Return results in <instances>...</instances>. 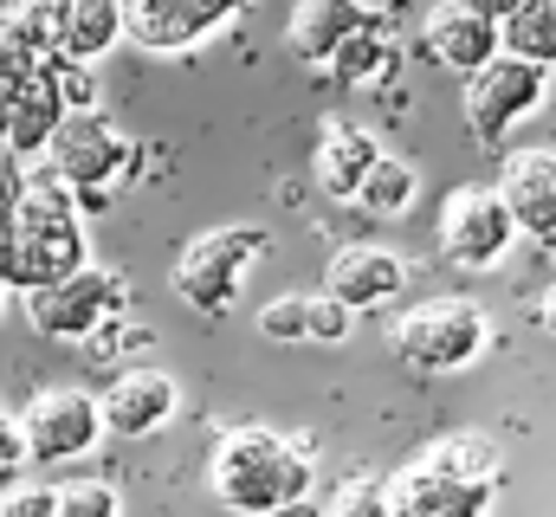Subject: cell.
<instances>
[{
    "label": "cell",
    "instance_id": "1",
    "mask_svg": "<svg viewBox=\"0 0 556 517\" xmlns=\"http://www.w3.org/2000/svg\"><path fill=\"white\" fill-rule=\"evenodd\" d=\"M91 258L85 240V214L72 201V188L59 175H39L20 188V201L7 207V265H0V285L7 291H39L65 272H78Z\"/></svg>",
    "mask_w": 556,
    "mask_h": 517
},
{
    "label": "cell",
    "instance_id": "2",
    "mask_svg": "<svg viewBox=\"0 0 556 517\" xmlns=\"http://www.w3.org/2000/svg\"><path fill=\"white\" fill-rule=\"evenodd\" d=\"M207 492L233 517H266L278 505L311 499V459L273 427H233L207 453Z\"/></svg>",
    "mask_w": 556,
    "mask_h": 517
},
{
    "label": "cell",
    "instance_id": "3",
    "mask_svg": "<svg viewBox=\"0 0 556 517\" xmlns=\"http://www.w3.org/2000/svg\"><path fill=\"white\" fill-rule=\"evenodd\" d=\"M389 350L415 376H459V369H472L492 350V317L472 298H427V304L395 317Z\"/></svg>",
    "mask_w": 556,
    "mask_h": 517
},
{
    "label": "cell",
    "instance_id": "4",
    "mask_svg": "<svg viewBox=\"0 0 556 517\" xmlns=\"http://www.w3.org/2000/svg\"><path fill=\"white\" fill-rule=\"evenodd\" d=\"M46 155H52V175L72 188L78 214H104L111 207V181L137 168V142L111 124L98 104L65 111L59 129H52V142H46Z\"/></svg>",
    "mask_w": 556,
    "mask_h": 517
},
{
    "label": "cell",
    "instance_id": "5",
    "mask_svg": "<svg viewBox=\"0 0 556 517\" xmlns=\"http://www.w3.org/2000/svg\"><path fill=\"white\" fill-rule=\"evenodd\" d=\"M117 311H130V278L124 272H111V265H78V272H65V278H52V285H39V291H26V324L46 337V343H85L104 317H117Z\"/></svg>",
    "mask_w": 556,
    "mask_h": 517
},
{
    "label": "cell",
    "instance_id": "6",
    "mask_svg": "<svg viewBox=\"0 0 556 517\" xmlns=\"http://www.w3.org/2000/svg\"><path fill=\"white\" fill-rule=\"evenodd\" d=\"M266 253H273V234H266V227H214V234L188 240V253L175 258V291H181V304L201 311V317H220V311L240 298L253 258H266Z\"/></svg>",
    "mask_w": 556,
    "mask_h": 517
},
{
    "label": "cell",
    "instance_id": "7",
    "mask_svg": "<svg viewBox=\"0 0 556 517\" xmlns=\"http://www.w3.org/2000/svg\"><path fill=\"white\" fill-rule=\"evenodd\" d=\"M544 91H551V72L531 65V59H511V52H492L479 72H466V129L479 142H505L511 124H525L531 111H544Z\"/></svg>",
    "mask_w": 556,
    "mask_h": 517
},
{
    "label": "cell",
    "instance_id": "8",
    "mask_svg": "<svg viewBox=\"0 0 556 517\" xmlns=\"http://www.w3.org/2000/svg\"><path fill=\"white\" fill-rule=\"evenodd\" d=\"M382 492H389V517H492L498 479H472V472L446 466L440 446H427Z\"/></svg>",
    "mask_w": 556,
    "mask_h": 517
},
{
    "label": "cell",
    "instance_id": "9",
    "mask_svg": "<svg viewBox=\"0 0 556 517\" xmlns=\"http://www.w3.org/2000/svg\"><path fill=\"white\" fill-rule=\"evenodd\" d=\"M98 440H104V414H98V394H85V388H39L20 407V446L39 466L85 459Z\"/></svg>",
    "mask_w": 556,
    "mask_h": 517
},
{
    "label": "cell",
    "instance_id": "10",
    "mask_svg": "<svg viewBox=\"0 0 556 517\" xmlns=\"http://www.w3.org/2000/svg\"><path fill=\"white\" fill-rule=\"evenodd\" d=\"M511 240H518V227H511L498 188L466 181V188L446 194V207H440V253L453 258V265H466V272H492V265H505Z\"/></svg>",
    "mask_w": 556,
    "mask_h": 517
},
{
    "label": "cell",
    "instance_id": "11",
    "mask_svg": "<svg viewBox=\"0 0 556 517\" xmlns=\"http://www.w3.org/2000/svg\"><path fill=\"white\" fill-rule=\"evenodd\" d=\"M117 13H124V33L137 39L142 52L175 59V52L207 46L240 13V0H117Z\"/></svg>",
    "mask_w": 556,
    "mask_h": 517
},
{
    "label": "cell",
    "instance_id": "12",
    "mask_svg": "<svg viewBox=\"0 0 556 517\" xmlns=\"http://www.w3.org/2000/svg\"><path fill=\"white\" fill-rule=\"evenodd\" d=\"M498 201H505L518 240L556 253V149H518V155H505Z\"/></svg>",
    "mask_w": 556,
    "mask_h": 517
},
{
    "label": "cell",
    "instance_id": "13",
    "mask_svg": "<svg viewBox=\"0 0 556 517\" xmlns=\"http://www.w3.org/2000/svg\"><path fill=\"white\" fill-rule=\"evenodd\" d=\"M420 52L446 72H479L492 52H498V20L479 13L472 0H440L427 20H420Z\"/></svg>",
    "mask_w": 556,
    "mask_h": 517
},
{
    "label": "cell",
    "instance_id": "14",
    "mask_svg": "<svg viewBox=\"0 0 556 517\" xmlns=\"http://www.w3.org/2000/svg\"><path fill=\"white\" fill-rule=\"evenodd\" d=\"M181 388L168 369H124L117 382L98 394V414H104V433H124V440H142L155 433L168 414H175Z\"/></svg>",
    "mask_w": 556,
    "mask_h": 517
},
{
    "label": "cell",
    "instance_id": "15",
    "mask_svg": "<svg viewBox=\"0 0 556 517\" xmlns=\"http://www.w3.org/2000/svg\"><path fill=\"white\" fill-rule=\"evenodd\" d=\"M408 285V265L389 247H343L324 265V298H337L343 311H376Z\"/></svg>",
    "mask_w": 556,
    "mask_h": 517
},
{
    "label": "cell",
    "instance_id": "16",
    "mask_svg": "<svg viewBox=\"0 0 556 517\" xmlns=\"http://www.w3.org/2000/svg\"><path fill=\"white\" fill-rule=\"evenodd\" d=\"M376 155H382V142H376L369 129L330 117V124H324V136H317L311 175H317V188H324L330 201H356V181L369 175V162H376Z\"/></svg>",
    "mask_w": 556,
    "mask_h": 517
},
{
    "label": "cell",
    "instance_id": "17",
    "mask_svg": "<svg viewBox=\"0 0 556 517\" xmlns=\"http://www.w3.org/2000/svg\"><path fill=\"white\" fill-rule=\"evenodd\" d=\"M376 20V7H363V0H298L291 7V20H285V39H291V52L304 59V65H324L356 26H369Z\"/></svg>",
    "mask_w": 556,
    "mask_h": 517
},
{
    "label": "cell",
    "instance_id": "18",
    "mask_svg": "<svg viewBox=\"0 0 556 517\" xmlns=\"http://www.w3.org/2000/svg\"><path fill=\"white\" fill-rule=\"evenodd\" d=\"M324 65H330V78H337V85L369 91V85H389V78H395V65H402V39H395V26L376 13V20H369V26H356V33H350Z\"/></svg>",
    "mask_w": 556,
    "mask_h": 517
},
{
    "label": "cell",
    "instance_id": "19",
    "mask_svg": "<svg viewBox=\"0 0 556 517\" xmlns=\"http://www.w3.org/2000/svg\"><path fill=\"white\" fill-rule=\"evenodd\" d=\"M59 13H65V0H7V13H0V65L33 72L46 52H59Z\"/></svg>",
    "mask_w": 556,
    "mask_h": 517
},
{
    "label": "cell",
    "instance_id": "20",
    "mask_svg": "<svg viewBox=\"0 0 556 517\" xmlns=\"http://www.w3.org/2000/svg\"><path fill=\"white\" fill-rule=\"evenodd\" d=\"M59 117H65V104L52 98L46 72L33 65V72L20 78V98H13V111H7V129H0V142H7L13 155H46V142H52Z\"/></svg>",
    "mask_w": 556,
    "mask_h": 517
},
{
    "label": "cell",
    "instance_id": "21",
    "mask_svg": "<svg viewBox=\"0 0 556 517\" xmlns=\"http://www.w3.org/2000/svg\"><path fill=\"white\" fill-rule=\"evenodd\" d=\"M124 39V13H117V0H65V13H59V52L65 59H104L111 46Z\"/></svg>",
    "mask_w": 556,
    "mask_h": 517
},
{
    "label": "cell",
    "instance_id": "22",
    "mask_svg": "<svg viewBox=\"0 0 556 517\" xmlns=\"http://www.w3.org/2000/svg\"><path fill=\"white\" fill-rule=\"evenodd\" d=\"M498 52L511 59H531V65H556V0H518L505 20H498Z\"/></svg>",
    "mask_w": 556,
    "mask_h": 517
},
{
    "label": "cell",
    "instance_id": "23",
    "mask_svg": "<svg viewBox=\"0 0 556 517\" xmlns=\"http://www.w3.org/2000/svg\"><path fill=\"white\" fill-rule=\"evenodd\" d=\"M415 194H420V175L402 155H389V149H382V155L369 162V175L356 181V207L376 214V220H402V214L415 207Z\"/></svg>",
    "mask_w": 556,
    "mask_h": 517
},
{
    "label": "cell",
    "instance_id": "24",
    "mask_svg": "<svg viewBox=\"0 0 556 517\" xmlns=\"http://www.w3.org/2000/svg\"><path fill=\"white\" fill-rule=\"evenodd\" d=\"M52 517H124V499L111 479H72L52 492Z\"/></svg>",
    "mask_w": 556,
    "mask_h": 517
},
{
    "label": "cell",
    "instance_id": "25",
    "mask_svg": "<svg viewBox=\"0 0 556 517\" xmlns=\"http://www.w3.org/2000/svg\"><path fill=\"white\" fill-rule=\"evenodd\" d=\"M39 72H46V85H52V98H59L65 111H85V104H98V78H91V65H85V59L46 52V59H39Z\"/></svg>",
    "mask_w": 556,
    "mask_h": 517
},
{
    "label": "cell",
    "instance_id": "26",
    "mask_svg": "<svg viewBox=\"0 0 556 517\" xmlns=\"http://www.w3.org/2000/svg\"><path fill=\"white\" fill-rule=\"evenodd\" d=\"M350 324H356V311H343L337 298H304V343H343L350 337Z\"/></svg>",
    "mask_w": 556,
    "mask_h": 517
},
{
    "label": "cell",
    "instance_id": "27",
    "mask_svg": "<svg viewBox=\"0 0 556 517\" xmlns=\"http://www.w3.org/2000/svg\"><path fill=\"white\" fill-rule=\"evenodd\" d=\"M324 517H389V492H382V479H343Z\"/></svg>",
    "mask_w": 556,
    "mask_h": 517
},
{
    "label": "cell",
    "instance_id": "28",
    "mask_svg": "<svg viewBox=\"0 0 556 517\" xmlns=\"http://www.w3.org/2000/svg\"><path fill=\"white\" fill-rule=\"evenodd\" d=\"M260 337H273V343H304V298L291 291V298H273L266 311H260Z\"/></svg>",
    "mask_w": 556,
    "mask_h": 517
},
{
    "label": "cell",
    "instance_id": "29",
    "mask_svg": "<svg viewBox=\"0 0 556 517\" xmlns=\"http://www.w3.org/2000/svg\"><path fill=\"white\" fill-rule=\"evenodd\" d=\"M0 517H52V492L46 486H13L0 499Z\"/></svg>",
    "mask_w": 556,
    "mask_h": 517
},
{
    "label": "cell",
    "instance_id": "30",
    "mask_svg": "<svg viewBox=\"0 0 556 517\" xmlns=\"http://www.w3.org/2000/svg\"><path fill=\"white\" fill-rule=\"evenodd\" d=\"M20 188H26V175H20V155H13V149L0 142V214H7L13 201H20Z\"/></svg>",
    "mask_w": 556,
    "mask_h": 517
},
{
    "label": "cell",
    "instance_id": "31",
    "mask_svg": "<svg viewBox=\"0 0 556 517\" xmlns=\"http://www.w3.org/2000/svg\"><path fill=\"white\" fill-rule=\"evenodd\" d=\"M20 459H26V446H20V414L0 407V472H13Z\"/></svg>",
    "mask_w": 556,
    "mask_h": 517
},
{
    "label": "cell",
    "instance_id": "32",
    "mask_svg": "<svg viewBox=\"0 0 556 517\" xmlns=\"http://www.w3.org/2000/svg\"><path fill=\"white\" fill-rule=\"evenodd\" d=\"M266 517H324V512H317V505H304V499H298V505H278V512H266Z\"/></svg>",
    "mask_w": 556,
    "mask_h": 517
},
{
    "label": "cell",
    "instance_id": "33",
    "mask_svg": "<svg viewBox=\"0 0 556 517\" xmlns=\"http://www.w3.org/2000/svg\"><path fill=\"white\" fill-rule=\"evenodd\" d=\"M472 7H479V13H492V20H505V13H511L518 0H472Z\"/></svg>",
    "mask_w": 556,
    "mask_h": 517
},
{
    "label": "cell",
    "instance_id": "34",
    "mask_svg": "<svg viewBox=\"0 0 556 517\" xmlns=\"http://www.w3.org/2000/svg\"><path fill=\"white\" fill-rule=\"evenodd\" d=\"M538 324H544V330H551V337H556V291H551V298H544V304H538Z\"/></svg>",
    "mask_w": 556,
    "mask_h": 517
},
{
    "label": "cell",
    "instance_id": "35",
    "mask_svg": "<svg viewBox=\"0 0 556 517\" xmlns=\"http://www.w3.org/2000/svg\"><path fill=\"white\" fill-rule=\"evenodd\" d=\"M0 304H7V285H0Z\"/></svg>",
    "mask_w": 556,
    "mask_h": 517
}]
</instances>
